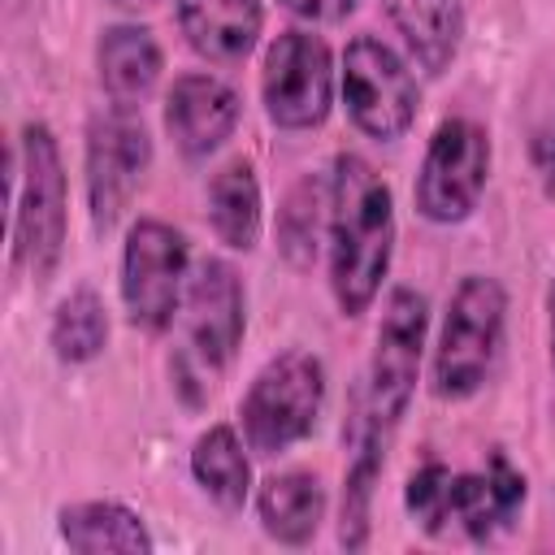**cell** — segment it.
I'll return each mask as SVG.
<instances>
[{"label":"cell","mask_w":555,"mask_h":555,"mask_svg":"<svg viewBox=\"0 0 555 555\" xmlns=\"http://www.w3.org/2000/svg\"><path fill=\"white\" fill-rule=\"evenodd\" d=\"M395 204L386 178L364 156H338L330 178V291L343 317H360L390 269Z\"/></svg>","instance_id":"obj_1"},{"label":"cell","mask_w":555,"mask_h":555,"mask_svg":"<svg viewBox=\"0 0 555 555\" xmlns=\"http://www.w3.org/2000/svg\"><path fill=\"white\" fill-rule=\"evenodd\" d=\"M403 503L434 538L451 529H464L468 538H490L520 512L525 477L507 464V455H490L486 473H451L447 464L429 460L421 473H412Z\"/></svg>","instance_id":"obj_2"},{"label":"cell","mask_w":555,"mask_h":555,"mask_svg":"<svg viewBox=\"0 0 555 555\" xmlns=\"http://www.w3.org/2000/svg\"><path fill=\"white\" fill-rule=\"evenodd\" d=\"M503 312H507V295L494 278L486 273H468L442 317V334L434 347V395L438 399H468L503 343Z\"/></svg>","instance_id":"obj_3"},{"label":"cell","mask_w":555,"mask_h":555,"mask_svg":"<svg viewBox=\"0 0 555 555\" xmlns=\"http://www.w3.org/2000/svg\"><path fill=\"white\" fill-rule=\"evenodd\" d=\"M325 399V369L312 351L273 356L243 395V438L260 455H282L317 429Z\"/></svg>","instance_id":"obj_4"},{"label":"cell","mask_w":555,"mask_h":555,"mask_svg":"<svg viewBox=\"0 0 555 555\" xmlns=\"http://www.w3.org/2000/svg\"><path fill=\"white\" fill-rule=\"evenodd\" d=\"M13 243H17V260L43 286L65 247V165L43 121H30L22 130V186L13 208Z\"/></svg>","instance_id":"obj_5"},{"label":"cell","mask_w":555,"mask_h":555,"mask_svg":"<svg viewBox=\"0 0 555 555\" xmlns=\"http://www.w3.org/2000/svg\"><path fill=\"white\" fill-rule=\"evenodd\" d=\"M490 173V134L468 121V117H451L434 130L421 173H416V208L425 221L451 225L464 221L486 186Z\"/></svg>","instance_id":"obj_6"},{"label":"cell","mask_w":555,"mask_h":555,"mask_svg":"<svg viewBox=\"0 0 555 555\" xmlns=\"http://www.w3.org/2000/svg\"><path fill=\"white\" fill-rule=\"evenodd\" d=\"M343 100L351 121L369 139H399L416 121L421 91L395 48L373 35H360L343 52Z\"/></svg>","instance_id":"obj_7"},{"label":"cell","mask_w":555,"mask_h":555,"mask_svg":"<svg viewBox=\"0 0 555 555\" xmlns=\"http://www.w3.org/2000/svg\"><path fill=\"white\" fill-rule=\"evenodd\" d=\"M186 282V238L165 221H134L121 256V299L139 330L160 334L173 325Z\"/></svg>","instance_id":"obj_8"},{"label":"cell","mask_w":555,"mask_h":555,"mask_svg":"<svg viewBox=\"0 0 555 555\" xmlns=\"http://www.w3.org/2000/svg\"><path fill=\"white\" fill-rule=\"evenodd\" d=\"M264 113L282 130H312L330 117L334 65L330 48L308 30H282L264 56L260 74Z\"/></svg>","instance_id":"obj_9"},{"label":"cell","mask_w":555,"mask_h":555,"mask_svg":"<svg viewBox=\"0 0 555 555\" xmlns=\"http://www.w3.org/2000/svg\"><path fill=\"white\" fill-rule=\"evenodd\" d=\"M425 299L408 286L390 291L382 325H377V347H373V364H369V403L364 416L373 429H390L399 425V416L408 412V399L416 390V373H421V347H425Z\"/></svg>","instance_id":"obj_10"},{"label":"cell","mask_w":555,"mask_h":555,"mask_svg":"<svg viewBox=\"0 0 555 555\" xmlns=\"http://www.w3.org/2000/svg\"><path fill=\"white\" fill-rule=\"evenodd\" d=\"M152 160L147 130L134 121V113L113 108L108 117H95L87 130V199H91V225L104 234L126 212L130 195L139 191V178Z\"/></svg>","instance_id":"obj_11"},{"label":"cell","mask_w":555,"mask_h":555,"mask_svg":"<svg viewBox=\"0 0 555 555\" xmlns=\"http://www.w3.org/2000/svg\"><path fill=\"white\" fill-rule=\"evenodd\" d=\"M186 330L208 369H225L243 338V286L225 260H204L186 286Z\"/></svg>","instance_id":"obj_12"},{"label":"cell","mask_w":555,"mask_h":555,"mask_svg":"<svg viewBox=\"0 0 555 555\" xmlns=\"http://www.w3.org/2000/svg\"><path fill=\"white\" fill-rule=\"evenodd\" d=\"M238 126V95L212 74H182L165 95V130L182 147V156L217 152Z\"/></svg>","instance_id":"obj_13"},{"label":"cell","mask_w":555,"mask_h":555,"mask_svg":"<svg viewBox=\"0 0 555 555\" xmlns=\"http://www.w3.org/2000/svg\"><path fill=\"white\" fill-rule=\"evenodd\" d=\"M186 43L208 61H243L264 26L260 0H178Z\"/></svg>","instance_id":"obj_14"},{"label":"cell","mask_w":555,"mask_h":555,"mask_svg":"<svg viewBox=\"0 0 555 555\" xmlns=\"http://www.w3.org/2000/svg\"><path fill=\"white\" fill-rule=\"evenodd\" d=\"M95 61H100V87L113 100V108L134 113L156 91L160 48H156L152 30H143V26H108L100 35Z\"/></svg>","instance_id":"obj_15"},{"label":"cell","mask_w":555,"mask_h":555,"mask_svg":"<svg viewBox=\"0 0 555 555\" xmlns=\"http://www.w3.org/2000/svg\"><path fill=\"white\" fill-rule=\"evenodd\" d=\"M390 26L425 74H442L460 52V4L455 0H382Z\"/></svg>","instance_id":"obj_16"},{"label":"cell","mask_w":555,"mask_h":555,"mask_svg":"<svg viewBox=\"0 0 555 555\" xmlns=\"http://www.w3.org/2000/svg\"><path fill=\"white\" fill-rule=\"evenodd\" d=\"M256 507H260V525L269 538H278L282 546H304L321 529L325 490L312 473H282L260 486Z\"/></svg>","instance_id":"obj_17"},{"label":"cell","mask_w":555,"mask_h":555,"mask_svg":"<svg viewBox=\"0 0 555 555\" xmlns=\"http://www.w3.org/2000/svg\"><path fill=\"white\" fill-rule=\"evenodd\" d=\"M61 538L82 555H100V551L147 555L152 551V533L139 520V512H130L126 503H113V499L65 507L61 512Z\"/></svg>","instance_id":"obj_18"},{"label":"cell","mask_w":555,"mask_h":555,"mask_svg":"<svg viewBox=\"0 0 555 555\" xmlns=\"http://www.w3.org/2000/svg\"><path fill=\"white\" fill-rule=\"evenodd\" d=\"M208 221L225 247H234V251L256 247V238H260V182H256L247 160H230L221 173H212Z\"/></svg>","instance_id":"obj_19"},{"label":"cell","mask_w":555,"mask_h":555,"mask_svg":"<svg viewBox=\"0 0 555 555\" xmlns=\"http://www.w3.org/2000/svg\"><path fill=\"white\" fill-rule=\"evenodd\" d=\"M191 473L195 481L204 486V494L225 507V512H238L243 499H247V486H251V464L243 455V442L230 425H212L195 451H191Z\"/></svg>","instance_id":"obj_20"},{"label":"cell","mask_w":555,"mask_h":555,"mask_svg":"<svg viewBox=\"0 0 555 555\" xmlns=\"http://www.w3.org/2000/svg\"><path fill=\"white\" fill-rule=\"evenodd\" d=\"M52 351L65 360V364H87L104 351L108 343V317H104V304L95 291H74L69 299H61L56 317H52Z\"/></svg>","instance_id":"obj_21"},{"label":"cell","mask_w":555,"mask_h":555,"mask_svg":"<svg viewBox=\"0 0 555 555\" xmlns=\"http://www.w3.org/2000/svg\"><path fill=\"white\" fill-rule=\"evenodd\" d=\"M382 473V429L369 425L360 451H356V464L347 473V494H343V546H364L369 538V499H373V481Z\"/></svg>","instance_id":"obj_22"},{"label":"cell","mask_w":555,"mask_h":555,"mask_svg":"<svg viewBox=\"0 0 555 555\" xmlns=\"http://www.w3.org/2000/svg\"><path fill=\"white\" fill-rule=\"evenodd\" d=\"M321 221H330V212L321 217L317 182H299V186L286 195V208H282V221H278V238H282V251H286L291 264H299V269L312 264Z\"/></svg>","instance_id":"obj_23"},{"label":"cell","mask_w":555,"mask_h":555,"mask_svg":"<svg viewBox=\"0 0 555 555\" xmlns=\"http://www.w3.org/2000/svg\"><path fill=\"white\" fill-rule=\"evenodd\" d=\"M282 4L308 22H343L356 9V0H282Z\"/></svg>","instance_id":"obj_24"},{"label":"cell","mask_w":555,"mask_h":555,"mask_svg":"<svg viewBox=\"0 0 555 555\" xmlns=\"http://www.w3.org/2000/svg\"><path fill=\"white\" fill-rule=\"evenodd\" d=\"M529 156H533V169H538V178H542V191L555 195V130H542V134L533 139Z\"/></svg>","instance_id":"obj_25"},{"label":"cell","mask_w":555,"mask_h":555,"mask_svg":"<svg viewBox=\"0 0 555 555\" xmlns=\"http://www.w3.org/2000/svg\"><path fill=\"white\" fill-rule=\"evenodd\" d=\"M551 364H555V282H551Z\"/></svg>","instance_id":"obj_26"},{"label":"cell","mask_w":555,"mask_h":555,"mask_svg":"<svg viewBox=\"0 0 555 555\" xmlns=\"http://www.w3.org/2000/svg\"><path fill=\"white\" fill-rule=\"evenodd\" d=\"M113 4H117V9H147L152 0H113Z\"/></svg>","instance_id":"obj_27"}]
</instances>
